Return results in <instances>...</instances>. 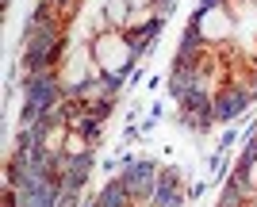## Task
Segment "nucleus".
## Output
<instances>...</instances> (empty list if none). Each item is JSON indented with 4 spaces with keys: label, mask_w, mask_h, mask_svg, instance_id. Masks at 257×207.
Here are the masks:
<instances>
[{
    "label": "nucleus",
    "mask_w": 257,
    "mask_h": 207,
    "mask_svg": "<svg viewBox=\"0 0 257 207\" xmlns=\"http://www.w3.org/2000/svg\"><path fill=\"white\" fill-rule=\"evenodd\" d=\"M92 62H96L100 73L107 77H119L123 81V73H131V66H135V46H131L127 35L119 31H100L96 39H92Z\"/></svg>",
    "instance_id": "obj_1"
},
{
    "label": "nucleus",
    "mask_w": 257,
    "mask_h": 207,
    "mask_svg": "<svg viewBox=\"0 0 257 207\" xmlns=\"http://www.w3.org/2000/svg\"><path fill=\"white\" fill-rule=\"evenodd\" d=\"M253 100V92L249 88H226V92H219L215 96V119H238L242 111H246V104Z\"/></svg>",
    "instance_id": "obj_2"
},
{
    "label": "nucleus",
    "mask_w": 257,
    "mask_h": 207,
    "mask_svg": "<svg viewBox=\"0 0 257 207\" xmlns=\"http://www.w3.org/2000/svg\"><path fill=\"white\" fill-rule=\"evenodd\" d=\"M127 4H131L135 12H142V8H150V4H158V0H127Z\"/></svg>",
    "instance_id": "obj_3"
}]
</instances>
